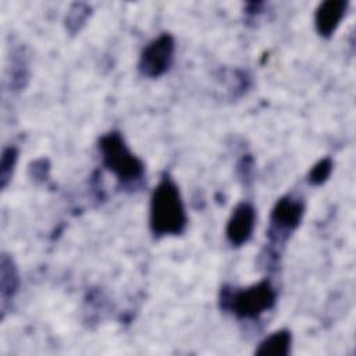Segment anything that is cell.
Listing matches in <instances>:
<instances>
[{"mask_svg":"<svg viewBox=\"0 0 356 356\" xmlns=\"http://www.w3.org/2000/svg\"><path fill=\"white\" fill-rule=\"evenodd\" d=\"M149 227L156 238L177 236L188 227L181 191L168 174H163L150 196Z\"/></svg>","mask_w":356,"mask_h":356,"instance_id":"6da1fadb","label":"cell"},{"mask_svg":"<svg viewBox=\"0 0 356 356\" xmlns=\"http://www.w3.org/2000/svg\"><path fill=\"white\" fill-rule=\"evenodd\" d=\"M277 289L268 278L246 288L222 286L220 306L239 320H256L277 303Z\"/></svg>","mask_w":356,"mask_h":356,"instance_id":"7a4b0ae2","label":"cell"},{"mask_svg":"<svg viewBox=\"0 0 356 356\" xmlns=\"http://www.w3.org/2000/svg\"><path fill=\"white\" fill-rule=\"evenodd\" d=\"M99 153L103 165L115 175L124 188H136L145 177V163L128 147L118 131H110L99 138Z\"/></svg>","mask_w":356,"mask_h":356,"instance_id":"3957f363","label":"cell"},{"mask_svg":"<svg viewBox=\"0 0 356 356\" xmlns=\"http://www.w3.org/2000/svg\"><path fill=\"white\" fill-rule=\"evenodd\" d=\"M305 214V200L300 196L285 195L280 197L270 214L267 239L270 252L277 254L291 235L298 229Z\"/></svg>","mask_w":356,"mask_h":356,"instance_id":"277c9868","label":"cell"},{"mask_svg":"<svg viewBox=\"0 0 356 356\" xmlns=\"http://www.w3.org/2000/svg\"><path fill=\"white\" fill-rule=\"evenodd\" d=\"M175 39L171 33H161L152 39L142 50L138 61L140 75L146 78H159L164 75L174 63Z\"/></svg>","mask_w":356,"mask_h":356,"instance_id":"5b68a950","label":"cell"},{"mask_svg":"<svg viewBox=\"0 0 356 356\" xmlns=\"http://www.w3.org/2000/svg\"><path fill=\"white\" fill-rule=\"evenodd\" d=\"M256 227V210L250 202L238 203L227 221L225 236L231 246L239 248L248 243Z\"/></svg>","mask_w":356,"mask_h":356,"instance_id":"8992f818","label":"cell"},{"mask_svg":"<svg viewBox=\"0 0 356 356\" xmlns=\"http://www.w3.org/2000/svg\"><path fill=\"white\" fill-rule=\"evenodd\" d=\"M349 3L345 0H327L318 4L314 13V26L321 38H331L343 19Z\"/></svg>","mask_w":356,"mask_h":356,"instance_id":"52a82bcc","label":"cell"},{"mask_svg":"<svg viewBox=\"0 0 356 356\" xmlns=\"http://www.w3.org/2000/svg\"><path fill=\"white\" fill-rule=\"evenodd\" d=\"M19 273L13 257L3 253L0 260V296L1 307L6 309L7 303L14 299L19 289Z\"/></svg>","mask_w":356,"mask_h":356,"instance_id":"ba28073f","label":"cell"},{"mask_svg":"<svg viewBox=\"0 0 356 356\" xmlns=\"http://www.w3.org/2000/svg\"><path fill=\"white\" fill-rule=\"evenodd\" d=\"M29 57L25 47L14 49L8 65L10 89L14 92L22 90L29 81Z\"/></svg>","mask_w":356,"mask_h":356,"instance_id":"9c48e42d","label":"cell"},{"mask_svg":"<svg viewBox=\"0 0 356 356\" xmlns=\"http://www.w3.org/2000/svg\"><path fill=\"white\" fill-rule=\"evenodd\" d=\"M292 345L289 330H278L266 337L254 350L257 356H288Z\"/></svg>","mask_w":356,"mask_h":356,"instance_id":"30bf717a","label":"cell"},{"mask_svg":"<svg viewBox=\"0 0 356 356\" xmlns=\"http://www.w3.org/2000/svg\"><path fill=\"white\" fill-rule=\"evenodd\" d=\"M18 161V149L15 146H7L1 152L0 160V186L6 189L11 181L15 165Z\"/></svg>","mask_w":356,"mask_h":356,"instance_id":"8fae6325","label":"cell"},{"mask_svg":"<svg viewBox=\"0 0 356 356\" xmlns=\"http://www.w3.org/2000/svg\"><path fill=\"white\" fill-rule=\"evenodd\" d=\"M90 15V6L85 3H75L67 13L65 17V28L70 33H76L85 25L86 19Z\"/></svg>","mask_w":356,"mask_h":356,"instance_id":"7c38bea8","label":"cell"},{"mask_svg":"<svg viewBox=\"0 0 356 356\" xmlns=\"http://www.w3.org/2000/svg\"><path fill=\"white\" fill-rule=\"evenodd\" d=\"M332 168H334V163H332L331 157L327 156L324 159H320L309 171V175H307L309 184H312L314 186L323 185L330 178Z\"/></svg>","mask_w":356,"mask_h":356,"instance_id":"4fadbf2b","label":"cell"},{"mask_svg":"<svg viewBox=\"0 0 356 356\" xmlns=\"http://www.w3.org/2000/svg\"><path fill=\"white\" fill-rule=\"evenodd\" d=\"M253 170V159L250 157V154H246L242 157V160L238 163V171L241 178L243 179H250V174Z\"/></svg>","mask_w":356,"mask_h":356,"instance_id":"5bb4252c","label":"cell"}]
</instances>
